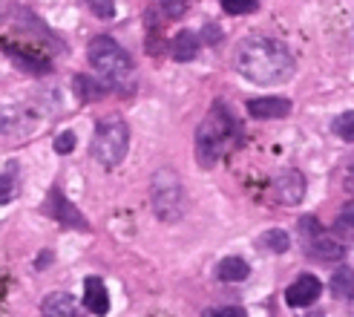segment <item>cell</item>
<instances>
[{"label":"cell","instance_id":"6da1fadb","mask_svg":"<svg viewBox=\"0 0 354 317\" xmlns=\"http://www.w3.org/2000/svg\"><path fill=\"white\" fill-rule=\"evenodd\" d=\"M236 69L254 84H279L294 75V55L277 38H248L236 49Z\"/></svg>","mask_w":354,"mask_h":317},{"label":"cell","instance_id":"7a4b0ae2","mask_svg":"<svg viewBox=\"0 0 354 317\" xmlns=\"http://www.w3.org/2000/svg\"><path fill=\"white\" fill-rule=\"evenodd\" d=\"M86 58H90L93 69L104 78L107 87H115V90H130V84L136 78V66L133 58L127 55V49L118 46L107 35H98V38L86 49Z\"/></svg>","mask_w":354,"mask_h":317},{"label":"cell","instance_id":"3957f363","mask_svg":"<svg viewBox=\"0 0 354 317\" xmlns=\"http://www.w3.org/2000/svg\"><path fill=\"white\" fill-rule=\"evenodd\" d=\"M234 136H236V125L227 107L222 104H214V110L205 116V121L199 125L196 133V153H199V165L210 167L216 158L234 145Z\"/></svg>","mask_w":354,"mask_h":317},{"label":"cell","instance_id":"277c9868","mask_svg":"<svg viewBox=\"0 0 354 317\" xmlns=\"http://www.w3.org/2000/svg\"><path fill=\"white\" fill-rule=\"evenodd\" d=\"M130 147V127L124 125L121 116H107L98 121L95 127V142H93V153L104 167H115Z\"/></svg>","mask_w":354,"mask_h":317},{"label":"cell","instance_id":"5b68a950","mask_svg":"<svg viewBox=\"0 0 354 317\" xmlns=\"http://www.w3.org/2000/svg\"><path fill=\"white\" fill-rule=\"evenodd\" d=\"M153 210L158 219L176 222L185 210V190L173 170H158L153 176Z\"/></svg>","mask_w":354,"mask_h":317},{"label":"cell","instance_id":"8992f818","mask_svg":"<svg viewBox=\"0 0 354 317\" xmlns=\"http://www.w3.org/2000/svg\"><path fill=\"white\" fill-rule=\"evenodd\" d=\"M299 234H303V242H306L308 254L317 257V260L331 262V260H340L346 254L343 242L334 237V234H326L323 228H320V222L311 219V217H306L303 222H299Z\"/></svg>","mask_w":354,"mask_h":317},{"label":"cell","instance_id":"52a82bcc","mask_svg":"<svg viewBox=\"0 0 354 317\" xmlns=\"http://www.w3.org/2000/svg\"><path fill=\"white\" fill-rule=\"evenodd\" d=\"M46 214H49L52 219H58V222L69 225V228H78V231H86V228H90V222H86V219L81 217V210H78L73 202H69L58 188H52V193H49Z\"/></svg>","mask_w":354,"mask_h":317},{"label":"cell","instance_id":"ba28073f","mask_svg":"<svg viewBox=\"0 0 354 317\" xmlns=\"http://www.w3.org/2000/svg\"><path fill=\"white\" fill-rule=\"evenodd\" d=\"M320 291H323V283H320V280H317L314 274H303V277H297L294 283L288 286L286 300H288V306H294V309H306V306L317 303Z\"/></svg>","mask_w":354,"mask_h":317},{"label":"cell","instance_id":"9c48e42d","mask_svg":"<svg viewBox=\"0 0 354 317\" xmlns=\"http://www.w3.org/2000/svg\"><path fill=\"white\" fill-rule=\"evenodd\" d=\"M84 306L95 317H104L110 311V294H107V289H104V283L98 277H86L84 280Z\"/></svg>","mask_w":354,"mask_h":317},{"label":"cell","instance_id":"30bf717a","mask_svg":"<svg viewBox=\"0 0 354 317\" xmlns=\"http://www.w3.org/2000/svg\"><path fill=\"white\" fill-rule=\"evenodd\" d=\"M248 113H251L254 118H286L291 113V101L288 98H254L248 101Z\"/></svg>","mask_w":354,"mask_h":317},{"label":"cell","instance_id":"8fae6325","mask_svg":"<svg viewBox=\"0 0 354 317\" xmlns=\"http://www.w3.org/2000/svg\"><path fill=\"white\" fill-rule=\"evenodd\" d=\"M277 193H279V199L286 202V205H297L299 199H303V193H306V179H303V173H297V170H286L277 179Z\"/></svg>","mask_w":354,"mask_h":317},{"label":"cell","instance_id":"7c38bea8","mask_svg":"<svg viewBox=\"0 0 354 317\" xmlns=\"http://www.w3.org/2000/svg\"><path fill=\"white\" fill-rule=\"evenodd\" d=\"M41 309H44V317H84L78 303L69 294H64V291L49 294Z\"/></svg>","mask_w":354,"mask_h":317},{"label":"cell","instance_id":"4fadbf2b","mask_svg":"<svg viewBox=\"0 0 354 317\" xmlns=\"http://www.w3.org/2000/svg\"><path fill=\"white\" fill-rule=\"evenodd\" d=\"M17 190H21V167L17 162H9L3 170H0V205H9Z\"/></svg>","mask_w":354,"mask_h":317},{"label":"cell","instance_id":"5bb4252c","mask_svg":"<svg viewBox=\"0 0 354 317\" xmlns=\"http://www.w3.org/2000/svg\"><path fill=\"white\" fill-rule=\"evenodd\" d=\"M216 274H219V280H225V283H242V280H248V274H251V266H248L242 257H225L219 262Z\"/></svg>","mask_w":354,"mask_h":317},{"label":"cell","instance_id":"9a60e30c","mask_svg":"<svg viewBox=\"0 0 354 317\" xmlns=\"http://www.w3.org/2000/svg\"><path fill=\"white\" fill-rule=\"evenodd\" d=\"M199 55V38L193 35L190 29H185V32H179L173 38V58L176 61H193Z\"/></svg>","mask_w":354,"mask_h":317},{"label":"cell","instance_id":"2e32d148","mask_svg":"<svg viewBox=\"0 0 354 317\" xmlns=\"http://www.w3.org/2000/svg\"><path fill=\"white\" fill-rule=\"evenodd\" d=\"M259 248L265 251H274V254H282L291 248V237L286 231H279V228H271V231H265L259 237Z\"/></svg>","mask_w":354,"mask_h":317},{"label":"cell","instance_id":"e0dca14e","mask_svg":"<svg viewBox=\"0 0 354 317\" xmlns=\"http://www.w3.org/2000/svg\"><path fill=\"white\" fill-rule=\"evenodd\" d=\"M9 55L21 64V66H26V69H32V73H49V64L46 61H41L38 55H29L26 49H12V46H3Z\"/></svg>","mask_w":354,"mask_h":317},{"label":"cell","instance_id":"ac0fdd59","mask_svg":"<svg viewBox=\"0 0 354 317\" xmlns=\"http://www.w3.org/2000/svg\"><path fill=\"white\" fill-rule=\"evenodd\" d=\"M75 93H78L81 98H86V101H95V98H101L107 90H98V84H95L93 78L78 75V78H75Z\"/></svg>","mask_w":354,"mask_h":317},{"label":"cell","instance_id":"d6986e66","mask_svg":"<svg viewBox=\"0 0 354 317\" xmlns=\"http://www.w3.org/2000/svg\"><path fill=\"white\" fill-rule=\"evenodd\" d=\"M86 6H90V12L95 17H101V21H113L115 17V3L113 0H84Z\"/></svg>","mask_w":354,"mask_h":317},{"label":"cell","instance_id":"ffe728a7","mask_svg":"<svg viewBox=\"0 0 354 317\" xmlns=\"http://www.w3.org/2000/svg\"><path fill=\"white\" fill-rule=\"evenodd\" d=\"M331 289H334V294H343V297H351V271L348 269H343L340 274H334V280H331Z\"/></svg>","mask_w":354,"mask_h":317},{"label":"cell","instance_id":"44dd1931","mask_svg":"<svg viewBox=\"0 0 354 317\" xmlns=\"http://www.w3.org/2000/svg\"><path fill=\"white\" fill-rule=\"evenodd\" d=\"M222 9L227 15H248L257 9V0H222Z\"/></svg>","mask_w":354,"mask_h":317},{"label":"cell","instance_id":"7402d4cb","mask_svg":"<svg viewBox=\"0 0 354 317\" xmlns=\"http://www.w3.org/2000/svg\"><path fill=\"white\" fill-rule=\"evenodd\" d=\"M351 121H354V116H351V113H343V118H337V125H334V130H337V136H343L346 142H351V136H354V130H351Z\"/></svg>","mask_w":354,"mask_h":317},{"label":"cell","instance_id":"603a6c76","mask_svg":"<svg viewBox=\"0 0 354 317\" xmlns=\"http://www.w3.org/2000/svg\"><path fill=\"white\" fill-rule=\"evenodd\" d=\"M162 9L167 17H179L187 9V0H162Z\"/></svg>","mask_w":354,"mask_h":317},{"label":"cell","instance_id":"cb8c5ba5","mask_svg":"<svg viewBox=\"0 0 354 317\" xmlns=\"http://www.w3.org/2000/svg\"><path fill=\"white\" fill-rule=\"evenodd\" d=\"M73 147H75V136L69 133V130H66V133H61V136L55 138V150H58V153H69Z\"/></svg>","mask_w":354,"mask_h":317},{"label":"cell","instance_id":"d4e9b609","mask_svg":"<svg viewBox=\"0 0 354 317\" xmlns=\"http://www.w3.org/2000/svg\"><path fill=\"white\" fill-rule=\"evenodd\" d=\"M205 317H248V314L236 306H227V309H210Z\"/></svg>","mask_w":354,"mask_h":317},{"label":"cell","instance_id":"484cf974","mask_svg":"<svg viewBox=\"0 0 354 317\" xmlns=\"http://www.w3.org/2000/svg\"><path fill=\"white\" fill-rule=\"evenodd\" d=\"M340 228H343L346 237H351V205H346V210H343V225H337V231Z\"/></svg>","mask_w":354,"mask_h":317}]
</instances>
